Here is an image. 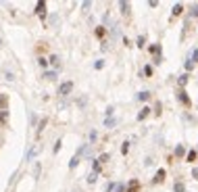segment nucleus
Returning a JSON list of instances; mask_svg holds the SVG:
<instances>
[{
	"label": "nucleus",
	"mask_w": 198,
	"mask_h": 192,
	"mask_svg": "<svg viewBox=\"0 0 198 192\" xmlns=\"http://www.w3.org/2000/svg\"><path fill=\"white\" fill-rule=\"evenodd\" d=\"M86 153H88V144L79 146V148H77V153H75V157H73V159H71V163H69V169H75L77 165H79V159H82Z\"/></svg>",
	"instance_id": "obj_1"
},
{
	"label": "nucleus",
	"mask_w": 198,
	"mask_h": 192,
	"mask_svg": "<svg viewBox=\"0 0 198 192\" xmlns=\"http://www.w3.org/2000/svg\"><path fill=\"white\" fill-rule=\"evenodd\" d=\"M71 90H73V82H65V84H61V88H59V92L63 96H69Z\"/></svg>",
	"instance_id": "obj_2"
},
{
	"label": "nucleus",
	"mask_w": 198,
	"mask_h": 192,
	"mask_svg": "<svg viewBox=\"0 0 198 192\" xmlns=\"http://www.w3.org/2000/svg\"><path fill=\"white\" fill-rule=\"evenodd\" d=\"M165 176H167V171H165V169H159L156 176H154V180H152V184H161V182L165 180Z\"/></svg>",
	"instance_id": "obj_3"
},
{
	"label": "nucleus",
	"mask_w": 198,
	"mask_h": 192,
	"mask_svg": "<svg viewBox=\"0 0 198 192\" xmlns=\"http://www.w3.org/2000/svg\"><path fill=\"white\" fill-rule=\"evenodd\" d=\"M150 113H152V111H150V107H144V109L138 113V121H144V119H146V117L150 115Z\"/></svg>",
	"instance_id": "obj_4"
},
{
	"label": "nucleus",
	"mask_w": 198,
	"mask_h": 192,
	"mask_svg": "<svg viewBox=\"0 0 198 192\" xmlns=\"http://www.w3.org/2000/svg\"><path fill=\"white\" fill-rule=\"evenodd\" d=\"M148 52H150V54H154V57H161V44H152V46H148Z\"/></svg>",
	"instance_id": "obj_5"
},
{
	"label": "nucleus",
	"mask_w": 198,
	"mask_h": 192,
	"mask_svg": "<svg viewBox=\"0 0 198 192\" xmlns=\"http://www.w3.org/2000/svg\"><path fill=\"white\" fill-rule=\"evenodd\" d=\"M119 8H121V15H125V17L129 15V4L125 2V0H121V2H119Z\"/></svg>",
	"instance_id": "obj_6"
},
{
	"label": "nucleus",
	"mask_w": 198,
	"mask_h": 192,
	"mask_svg": "<svg viewBox=\"0 0 198 192\" xmlns=\"http://www.w3.org/2000/svg\"><path fill=\"white\" fill-rule=\"evenodd\" d=\"M50 65L56 67V69H61V57H59V54H52V57H50Z\"/></svg>",
	"instance_id": "obj_7"
},
{
	"label": "nucleus",
	"mask_w": 198,
	"mask_h": 192,
	"mask_svg": "<svg viewBox=\"0 0 198 192\" xmlns=\"http://www.w3.org/2000/svg\"><path fill=\"white\" fill-rule=\"evenodd\" d=\"M44 80H48V82H56V71H48V69H46V73H44Z\"/></svg>",
	"instance_id": "obj_8"
},
{
	"label": "nucleus",
	"mask_w": 198,
	"mask_h": 192,
	"mask_svg": "<svg viewBox=\"0 0 198 192\" xmlns=\"http://www.w3.org/2000/svg\"><path fill=\"white\" fill-rule=\"evenodd\" d=\"M40 171H42V163H33V180L40 178Z\"/></svg>",
	"instance_id": "obj_9"
},
{
	"label": "nucleus",
	"mask_w": 198,
	"mask_h": 192,
	"mask_svg": "<svg viewBox=\"0 0 198 192\" xmlns=\"http://www.w3.org/2000/svg\"><path fill=\"white\" fill-rule=\"evenodd\" d=\"M179 100H182L186 107H190V98H188V94H186V90H182L179 92Z\"/></svg>",
	"instance_id": "obj_10"
},
{
	"label": "nucleus",
	"mask_w": 198,
	"mask_h": 192,
	"mask_svg": "<svg viewBox=\"0 0 198 192\" xmlns=\"http://www.w3.org/2000/svg\"><path fill=\"white\" fill-rule=\"evenodd\" d=\"M94 33H96V38H104V33H106V29H104V25H98V27L94 29Z\"/></svg>",
	"instance_id": "obj_11"
},
{
	"label": "nucleus",
	"mask_w": 198,
	"mask_h": 192,
	"mask_svg": "<svg viewBox=\"0 0 198 192\" xmlns=\"http://www.w3.org/2000/svg\"><path fill=\"white\" fill-rule=\"evenodd\" d=\"M44 6H46V2H44V0H40V2L35 4V13L42 15V17H44Z\"/></svg>",
	"instance_id": "obj_12"
},
{
	"label": "nucleus",
	"mask_w": 198,
	"mask_h": 192,
	"mask_svg": "<svg viewBox=\"0 0 198 192\" xmlns=\"http://www.w3.org/2000/svg\"><path fill=\"white\" fill-rule=\"evenodd\" d=\"M6 107H8V98H6L4 94H0V109L6 111Z\"/></svg>",
	"instance_id": "obj_13"
},
{
	"label": "nucleus",
	"mask_w": 198,
	"mask_h": 192,
	"mask_svg": "<svg viewBox=\"0 0 198 192\" xmlns=\"http://www.w3.org/2000/svg\"><path fill=\"white\" fill-rule=\"evenodd\" d=\"M148 98H150V92H146V90H144V92H140V94H138V100H140V102H146Z\"/></svg>",
	"instance_id": "obj_14"
},
{
	"label": "nucleus",
	"mask_w": 198,
	"mask_h": 192,
	"mask_svg": "<svg viewBox=\"0 0 198 192\" xmlns=\"http://www.w3.org/2000/svg\"><path fill=\"white\" fill-rule=\"evenodd\" d=\"M104 125H106V127H115V125H117V119H115V117H106V119H104Z\"/></svg>",
	"instance_id": "obj_15"
},
{
	"label": "nucleus",
	"mask_w": 198,
	"mask_h": 192,
	"mask_svg": "<svg viewBox=\"0 0 198 192\" xmlns=\"http://www.w3.org/2000/svg\"><path fill=\"white\" fill-rule=\"evenodd\" d=\"M182 13H184V6H182V4H175V6H173V17H179Z\"/></svg>",
	"instance_id": "obj_16"
},
{
	"label": "nucleus",
	"mask_w": 198,
	"mask_h": 192,
	"mask_svg": "<svg viewBox=\"0 0 198 192\" xmlns=\"http://www.w3.org/2000/svg\"><path fill=\"white\" fill-rule=\"evenodd\" d=\"M173 192H186V186L182 184V182H175V186H173Z\"/></svg>",
	"instance_id": "obj_17"
},
{
	"label": "nucleus",
	"mask_w": 198,
	"mask_h": 192,
	"mask_svg": "<svg viewBox=\"0 0 198 192\" xmlns=\"http://www.w3.org/2000/svg\"><path fill=\"white\" fill-rule=\"evenodd\" d=\"M188 59H190V61H192L194 65H198V48H196V50H192V54L188 57Z\"/></svg>",
	"instance_id": "obj_18"
},
{
	"label": "nucleus",
	"mask_w": 198,
	"mask_h": 192,
	"mask_svg": "<svg viewBox=\"0 0 198 192\" xmlns=\"http://www.w3.org/2000/svg\"><path fill=\"white\" fill-rule=\"evenodd\" d=\"M96 180H98V173H96V171H92V173L88 176V184H96Z\"/></svg>",
	"instance_id": "obj_19"
},
{
	"label": "nucleus",
	"mask_w": 198,
	"mask_h": 192,
	"mask_svg": "<svg viewBox=\"0 0 198 192\" xmlns=\"http://www.w3.org/2000/svg\"><path fill=\"white\" fill-rule=\"evenodd\" d=\"M6 121H8V111H0V123H6Z\"/></svg>",
	"instance_id": "obj_20"
},
{
	"label": "nucleus",
	"mask_w": 198,
	"mask_h": 192,
	"mask_svg": "<svg viewBox=\"0 0 198 192\" xmlns=\"http://www.w3.org/2000/svg\"><path fill=\"white\" fill-rule=\"evenodd\" d=\"M184 155H186V146L179 144V146L175 148V157H184Z\"/></svg>",
	"instance_id": "obj_21"
},
{
	"label": "nucleus",
	"mask_w": 198,
	"mask_h": 192,
	"mask_svg": "<svg viewBox=\"0 0 198 192\" xmlns=\"http://www.w3.org/2000/svg\"><path fill=\"white\" fill-rule=\"evenodd\" d=\"M138 188H140V184H138V180H133L131 184H129V190L127 192H138Z\"/></svg>",
	"instance_id": "obj_22"
},
{
	"label": "nucleus",
	"mask_w": 198,
	"mask_h": 192,
	"mask_svg": "<svg viewBox=\"0 0 198 192\" xmlns=\"http://www.w3.org/2000/svg\"><path fill=\"white\" fill-rule=\"evenodd\" d=\"M109 159H111V155H109V153H102L100 157H98V163H106Z\"/></svg>",
	"instance_id": "obj_23"
},
{
	"label": "nucleus",
	"mask_w": 198,
	"mask_h": 192,
	"mask_svg": "<svg viewBox=\"0 0 198 192\" xmlns=\"http://www.w3.org/2000/svg\"><path fill=\"white\" fill-rule=\"evenodd\" d=\"M188 80H190V77H188V73H184V75H182V77H179V80H177V82H179V86H182V88H184V86L188 84Z\"/></svg>",
	"instance_id": "obj_24"
},
{
	"label": "nucleus",
	"mask_w": 198,
	"mask_h": 192,
	"mask_svg": "<svg viewBox=\"0 0 198 192\" xmlns=\"http://www.w3.org/2000/svg\"><path fill=\"white\" fill-rule=\"evenodd\" d=\"M38 153H40V148H31V150L27 153V161H31V159H33V157L38 155Z\"/></svg>",
	"instance_id": "obj_25"
},
{
	"label": "nucleus",
	"mask_w": 198,
	"mask_h": 192,
	"mask_svg": "<svg viewBox=\"0 0 198 192\" xmlns=\"http://www.w3.org/2000/svg\"><path fill=\"white\" fill-rule=\"evenodd\" d=\"M61 146H63V140H56L54 146H52V153H59V150H61Z\"/></svg>",
	"instance_id": "obj_26"
},
{
	"label": "nucleus",
	"mask_w": 198,
	"mask_h": 192,
	"mask_svg": "<svg viewBox=\"0 0 198 192\" xmlns=\"http://www.w3.org/2000/svg\"><path fill=\"white\" fill-rule=\"evenodd\" d=\"M46 123H48L46 119H42V121H40V125H38V134H42V132H44V127H46Z\"/></svg>",
	"instance_id": "obj_27"
},
{
	"label": "nucleus",
	"mask_w": 198,
	"mask_h": 192,
	"mask_svg": "<svg viewBox=\"0 0 198 192\" xmlns=\"http://www.w3.org/2000/svg\"><path fill=\"white\" fill-rule=\"evenodd\" d=\"M115 186H117L115 182H109V184L104 186V192H111V190H115Z\"/></svg>",
	"instance_id": "obj_28"
},
{
	"label": "nucleus",
	"mask_w": 198,
	"mask_h": 192,
	"mask_svg": "<svg viewBox=\"0 0 198 192\" xmlns=\"http://www.w3.org/2000/svg\"><path fill=\"white\" fill-rule=\"evenodd\" d=\"M184 67H186V71H192V69H194V63H192V61H190V59H188Z\"/></svg>",
	"instance_id": "obj_29"
},
{
	"label": "nucleus",
	"mask_w": 198,
	"mask_h": 192,
	"mask_svg": "<svg viewBox=\"0 0 198 192\" xmlns=\"http://www.w3.org/2000/svg\"><path fill=\"white\" fill-rule=\"evenodd\" d=\"M106 117H113L115 115V107H106V113H104Z\"/></svg>",
	"instance_id": "obj_30"
},
{
	"label": "nucleus",
	"mask_w": 198,
	"mask_h": 192,
	"mask_svg": "<svg viewBox=\"0 0 198 192\" xmlns=\"http://www.w3.org/2000/svg\"><path fill=\"white\" fill-rule=\"evenodd\" d=\"M96 138H98V132L92 129V132H90V142H96Z\"/></svg>",
	"instance_id": "obj_31"
},
{
	"label": "nucleus",
	"mask_w": 198,
	"mask_h": 192,
	"mask_svg": "<svg viewBox=\"0 0 198 192\" xmlns=\"http://www.w3.org/2000/svg\"><path fill=\"white\" fill-rule=\"evenodd\" d=\"M102 67H104V61H102V59H98L96 63H94V69H102Z\"/></svg>",
	"instance_id": "obj_32"
},
{
	"label": "nucleus",
	"mask_w": 198,
	"mask_h": 192,
	"mask_svg": "<svg viewBox=\"0 0 198 192\" xmlns=\"http://www.w3.org/2000/svg\"><path fill=\"white\" fill-rule=\"evenodd\" d=\"M127 150H129V142H123V146H121V153H123V155H127Z\"/></svg>",
	"instance_id": "obj_33"
},
{
	"label": "nucleus",
	"mask_w": 198,
	"mask_h": 192,
	"mask_svg": "<svg viewBox=\"0 0 198 192\" xmlns=\"http://www.w3.org/2000/svg\"><path fill=\"white\" fill-rule=\"evenodd\" d=\"M144 75H148V77L152 75V67H150V65H146V67H144Z\"/></svg>",
	"instance_id": "obj_34"
},
{
	"label": "nucleus",
	"mask_w": 198,
	"mask_h": 192,
	"mask_svg": "<svg viewBox=\"0 0 198 192\" xmlns=\"http://www.w3.org/2000/svg\"><path fill=\"white\" fill-rule=\"evenodd\" d=\"M38 63H40V67H44V69H46V67L50 65V63H48V61H46V59H40V61H38Z\"/></svg>",
	"instance_id": "obj_35"
},
{
	"label": "nucleus",
	"mask_w": 198,
	"mask_h": 192,
	"mask_svg": "<svg viewBox=\"0 0 198 192\" xmlns=\"http://www.w3.org/2000/svg\"><path fill=\"white\" fill-rule=\"evenodd\" d=\"M190 15H192V17H198V4H194V6H192V11H190Z\"/></svg>",
	"instance_id": "obj_36"
},
{
	"label": "nucleus",
	"mask_w": 198,
	"mask_h": 192,
	"mask_svg": "<svg viewBox=\"0 0 198 192\" xmlns=\"http://www.w3.org/2000/svg\"><path fill=\"white\" fill-rule=\"evenodd\" d=\"M100 169H102V167H100V163H98V159H96V161H94V171L100 173Z\"/></svg>",
	"instance_id": "obj_37"
},
{
	"label": "nucleus",
	"mask_w": 198,
	"mask_h": 192,
	"mask_svg": "<svg viewBox=\"0 0 198 192\" xmlns=\"http://www.w3.org/2000/svg\"><path fill=\"white\" fill-rule=\"evenodd\" d=\"M136 42H138V46H144V42H146V38H144V36H138V40H136Z\"/></svg>",
	"instance_id": "obj_38"
},
{
	"label": "nucleus",
	"mask_w": 198,
	"mask_h": 192,
	"mask_svg": "<svg viewBox=\"0 0 198 192\" xmlns=\"http://www.w3.org/2000/svg\"><path fill=\"white\" fill-rule=\"evenodd\" d=\"M115 192H125V186H123V184H117V186H115Z\"/></svg>",
	"instance_id": "obj_39"
},
{
	"label": "nucleus",
	"mask_w": 198,
	"mask_h": 192,
	"mask_svg": "<svg viewBox=\"0 0 198 192\" xmlns=\"http://www.w3.org/2000/svg\"><path fill=\"white\" fill-rule=\"evenodd\" d=\"M4 75H6V80H8V82H13V80H15V75H13L11 71H4Z\"/></svg>",
	"instance_id": "obj_40"
},
{
	"label": "nucleus",
	"mask_w": 198,
	"mask_h": 192,
	"mask_svg": "<svg viewBox=\"0 0 198 192\" xmlns=\"http://www.w3.org/2000/svg\"><path fill=\"white\" fill-rule=\"evenodd\" d=\"M196 159V150H190V155H188V161H194Z\"/></svg>",
	"instance_id": "obj_41"
},
{
	"label": "nucleus",
	"mask_w": 198,
	"mask_h": 192,
	"mask_svg": "<svg viewBox=\"0 0 198 192\" xmlns=\"http://www.w3.org/2000/svg\"><path fill=\"white\" fill-rule=\"evenodd\" d=\"M90 6H92V2H90V0H86V2L82 4V8H84V11H88V8H90Z\"/></svg>",
	"instance_id": "obj_42"
},
{
	"label": "nucleus",
	"mask_w": 198,
	"mask_h": 192,
	"mask_svg": "<svg viewBox=\"0 0 198 192\" xmlns=\"http://www.w3.org/2000/svg\"><path fill=\"white\" fill-rule=\"evenodd\" d=\"M192 176H194V178L198 180V169H192Z\"/></svg>",
	"instance_id": "obj_43"
}]
</instances>
